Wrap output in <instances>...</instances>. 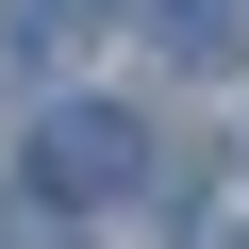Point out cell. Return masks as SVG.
<instances>
[{"mask_svg":"<svg viewBox=\"0 0 249 249\" xmlns=\"http://www.w3.org/2000/svg\"><path fill=\"white\" fill-rule=\"evenodd\" d=\"M133 116H100V100H67L50 116V133H34V199H116V183H133Z\"/></svg>","mask_w":249,"mask_h":249,"instance_id":"cell-1","label":"cell"},{"mask_svg":"<svg viewBox=\"0 0 249 249\" xmlns=\"http://www.w3.org/2000/svg\"><path fill=\"white\" fill-rule=\"evenodd\" d=\"M133 17H150L166 67H232V50H249V0H133Z\"/></svg>","mask_w":249,"mask_h":249,"instance_id":"cell-2","label":"cell"},{"mask_svg":"<svg viewBox=\"0 0 249 249\" xmlns=\"http://www.w3.org/2000/svg\"><path fill=\"white\" fill-rule=\"evenodd\" d=\"M83 34V0H17V50H67Z\"/></svg>","mask_w":249,"mask_h":249,"instance_id":"cell-3","label":"cell"},{"mask_svg":"<svg viewBox=\"0 0 249 249\" xmlns=\"http://www.w3.org/2000/svg\"><path fill=\"white\" fill-rule=\"evenodd\" d=\"M0 249H17V232H0Z\"/></svg>","mask_w":249,"mask_h":249,"instance_id":"cell-4","label":"cell"}]
</instances>
